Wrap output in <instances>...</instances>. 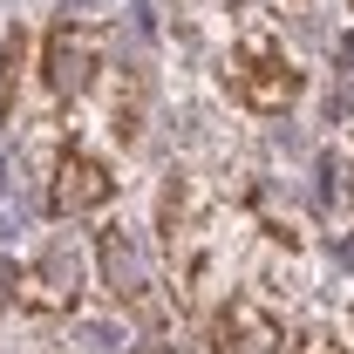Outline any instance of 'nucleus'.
<instances>
[{
    "mask_svg": "<svg viewBox=\"0 0 354 354\" xmlns=\"http://www.w3.org/2000/svg\"><path fill=\"white\" fill-rule=\"evenodd\" d=\"M212 354H286V327L252 293H232L212 313Z\"/></svg>",
    "mask_w": 354,
    "mask_h": 354,
    "instance_id": "nucleus-5",
    "label": "nucleus"
},
{
    "mask_svg": "<svg viewBox=\"0 0 354 354\" xmlns=\"http://www.w3.org/2000/svg\"><path fill=\"white\" fill-rule=\"evenodd\" d=\"M0 293L21 313H68L82 300V252L68 239H48L35 259H7L0 266Z\"/></svg>",
    "mask_w": 354,
    "mask_h": 354,
    "instance_id": "nucleus-2",
    "label": "nucleus"
},
{
    "mask_svg": "<svg viewBox=\"0 0 354 354\" xmlns=\"http://www.w3.org/2000/svg\"><path fill=\"white\" fill-rule=\"evenodd\" d=\"M293 354H348V348H341L334 334H307V341H300V348H293Z\"/></svg>",
    "mask_w": 354,
    "mask_h": 354,
    "instance_id": "nucleus-7",
    "label": "nucleus"
},
{
    "mask_svg": "<svg viewBox=\"0 0 354 354\" xmlns=\"http://www.w3.org/2000/svg\"><path fill=\"white\" fill-rule=\"evenodd\" d=\"M102 205H116V171L82 143H62V157L48 171V212L55 218H82V212H102Z\"/></svg>",
    "mask_w": 354,
    "mask_h": 354,
    "instance_id": "nucleus-4",
    "label": "nucleus"
},
{
    "mask_svg": "<svg viewBox=\"0 0 354 354\" xmlns=\"http://www.w3.org/2000/svg\"><path fill=\"white\" fill-rule=\"evenodd\" d=\"M348 7H354V0H348Z\"/></svg>",
    "mask_w": 354,
    "mask_h": 354,
    "instance_id": "nucleus-8",
    "label": "nucleus"
},
{
    "mask_svg": "<svg viewBox=\"0 0 354 354\" xmlns=\"http://www.w3.org/2000/svg\"><path fill=\"white\" fill-rule=\"evenodd\" d=\"M225 88H232V102L252 109V116H286V109L300 102V88H307V68L286 55V41H279L266 21H252V28L232 41V55H225Z\"/></svg>",
    "mask_w": 354,
    "mask_h": 354,
    "instance_id": "nucleus-1",
    "label": "nucleus"
},
{
    "mask_svg": "<svg viewBox=\"0 0 354 354\" xmlns=\"http://www.w3.org/2000/svg\"><path fill=\"white\" fill-rule=\"evenodd\" d=\"M102 48H109V28H102V21L62 14V21L48 28V41H41V82H48V95H55V102L88 95L95 68H102Z\"/></svg>",
    "mask_w": 354,
    "mask_h": 354,
    "instance_id": "nucleus-3",
    "label": "nucleus"
},
{
    "mask_svg": "<svg viewBox=\"0 0 354 354\" xmlns=\"http://www.w3.org/2000/svg\"><path fill=\"white\" fill-rule=\"evenodd\" d=\"M95 266H102V286H109L116 307L150 313V259H143V245H136L123 225H102L95 232Z\"/></svg>",
    "mask_w": 354,
    "mask_h": 354,
    "instance_id": "nucleus-6",
    "label": "nucleus"
}]
</instances>
